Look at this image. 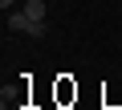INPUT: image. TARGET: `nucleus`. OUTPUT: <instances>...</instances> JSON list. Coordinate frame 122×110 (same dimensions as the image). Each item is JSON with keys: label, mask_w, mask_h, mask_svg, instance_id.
Wrapping results in <instances>:
<instances>
[{"label": "nucleus", "mask_w": 122, "mask_h": 110, "mask_svg": "<svg viewBox=\"0 0 122 110\" xmlns=\"http://www.w3.org/2000/svg\"><path fill=\"white\" fill-rule=\"evenodd\" d=\"M0 8H4V12H12V8H20V0H0Z\"/></svg>", "instance_id": "obj_4"}, {"label": "nucleus", "mask_w": 122, "mask_h": 110, "mask_svg": "<svg viewBox=\"0 0 122 110\" xmlns=\"http://www.w3.org/2000/svg\"><path fill=\"white\" fill-rule=\"evenodd\" d=\"M20 12H25L29 21H45V12H49V8H45V0H25Z\"/></svg>", "instance_id": "obj_2"}, {"label": "nucleus", "mask_w": 122, "mask_h": 110, "mask_svg": "<svg viewBox=\"0 0 122 110\" xmlns=\"http://www.w3.org/2000/svg\"><path fill=\"white\" fill-rule=\"evenodd\" d=\"M25 37H33V41H41V37H45V21H33V25H29V33H25Z\"/></svg>", "instance_id": "obj_3"}, {"label": "nucleus", "mask_w": 122, "mask_h": 110, "mask_svg": "<svg viewBox=\"0 0 122 110\" xmlns=\"http://www.w3.org/2000/svg\"><path fill=\"white\" fill-rule=\"evenodd\" d=\"M4 25H8V33H29V16L20 12V8H12V12H4Z\"/></svg>", "instance_id": "obj_1"}, {"label": "nucleus", "mask_w": 122, "mask_h": 110, "mask_svg": "<svg viewBox=\"0 0 122 110\" xmlns=\"http://www.w3.org/2000/svg\"><path fill=\"white\" fill-rule=\"evenodd\" d=\"M118 12H122V8H118Z\"/></svg>", "instance_id": "obj_5"}]
</instances>
